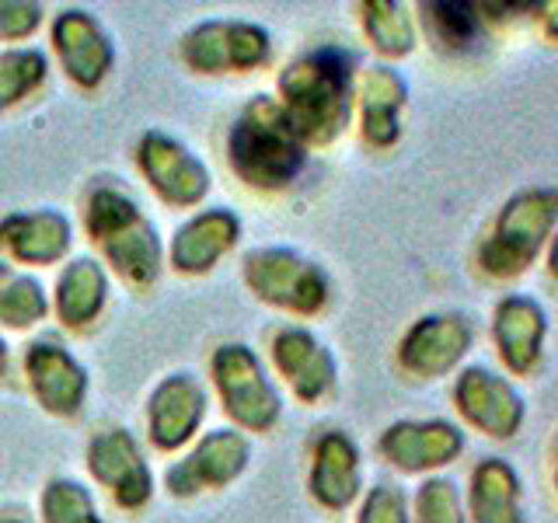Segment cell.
<instances>
[{"instance_id":"obj_1","label":"cell","mask_w":558,"mask_h":523,"mask_svg":"<svg viewBox=\"0 0 558 523\" xmlns=\"http://www.w3.org/2000/svg\"><path fill=\"white\" fill-rule=\"evenodd\" d=\"M555 227H558V188L555 185H531V188L513 192V196L496 209L485 238L478 241V252H475L478 269L488 279H496V283L520 279L541 258V252L548 248Z\"/></svg>"},{"instance_id":"obj_2","label":"cell","mask_w":558,"mask_h":523,"mask_svg":"<svg viewBox=\"0 0 558 523\" xmlns=\"http://www.w3.org/2000/svg\"><path fill=\"white\" fill-rule=\"evenodd\" d=\"M290 126L314 144L336 139L349 119V57L339 49L311 52L283 77Z\"/></svg>"},{"instance_id":"obj_3","label":"cell","mask_w":558,"mask_h":523,"mask_svg":"<svg viewBox=\"0 0 558 523\" xmlns=\"http://www.w3.org/2000/svg\"><path fill=\"white\" fill-rule=\"evenodd\" d=\"M231 150L238 171L248 174L255 185H283L304 165L293 126L266 101H258L252 115L238 122Z\"/></svg>"},{"instance_id":"obj_4","label":"cell","mask_w":558,"mask_h":523,"mask_svg":"<svg viewBox=\"0 0 558 523\" xmlns=\"http://www.w3.org/2000/svg\"><path fill=\"white\" fill-rule=\"evenodd\" d=\"M453 409L464 423L488 436V440H517L527 423V401L513 388V380L488 370V366H464L453 380Z\"/></svg>"},{"instance_id":"obj_5","label":"cell","mask_w":558,"mask_h":523,"mask_svg":"<svg viewBox=\"0 0 558 523\" xmlns=\"http://www.w3.org/2000/svg\"><path fill=\"white\" fill-rule=\"evenodd\" d=\"M471 342H475V328L464 314H429L405 331L398 345V363L418 380H436L468 356Z\"/></svg>"},{"instance_id":"obj_6","label":"cell","mask_w":558,"mask_h":523,"mask_svg":"<svg viewBox=\"0 0 558 523\" xmlns=\"http://www.w3.org/2000/svg\"><path fill=\"white\" fill-rule=\"evenodd\" d=\"M548 314L534 296L510 293L493 307V345L510 377H531L545 360Z\"/></svg>"},{"instance_id":"obj_7","label":"cell","mask_w":558,"mask_h":523,"mask_svg":"<svg viewBox=\"0 0 558 523\" xmlns=\"http://www.w3.org/2000/svg\"><path fill=\"white\" fill-rule=\"evenodd\" d=\"M464 450V433L447 418H426V423H395L380 436V453L395 467L418 475L453 464Z\"/></svg>"},{"instance_id":"obj_8","label":"cell","mask_w":558,"mask_h":523,"mask_svg":"<svg viewBox=\"0 0 558 523\" xmlns=\"http://www.w3.org/2000/svg\"><path fill=\"white\" fill-rule=\"evenodd\" d=\"M468 523H523V485L510 461L482 458L468 482Z\"/></svg>"},{"instance_id":"obj_9","label":"cell","mask_w":558,"mask_h":523,"mask_svg":"<svg viewBox=\"0 0 558 523\" xmlns=\"http://www.w3.org/2000/svg\"><path fill=\"white\" fill-rule=\"evenodd\" d=\"M252 279L255 287L262 290V296H272V301L287 304L293 311H318L328 301V283L325 276L307 266V262L283 255V252H272V255H258L252 258Z\"/></svg>"},{"instance_id":"obj_10","label":"cell","mask_w":558,"mask_h":523,"mask_svg":"<svg viewBox=\"0 0 558 523\" xmlns=\"http://www.w3.org/2000/svg\"><path fill=\"white\" fill-rule=\"evenodd\" d=\"M401 109H405V81L388 66H374L360 84V130L366 144L391 147L401 136Z\"/></svg>"},{"instance_id":"obj_11","label":"cell","mask_w":558,"mask_h":523,"mask_svg":"<svg viewBox=\"0 0 558 523\" xmlns=\"http://www.w3.org/2000/svg\"><path fill=\"white\" fill-rule=\"evenodd\" d=\"M314 499L325 502L328 510H342L360 492V453L353 440L342 433H328L314 453V475H311Z\"/></svg>"},{"instance_id":"obj_12","label":"cell","mask_w":558,"mask_h":523,"mask_svg":"<svg viewBox=\"0 0 558 523\" xmlns=\"http://www.w3.org/2000/svg\"><path fill=\"white\" fill-rule=\"evenodd\" d=\"M276 360L287 370L296 394L307 401L322 398L325 391H331V384H336V363H331V356L307 336V331H296V328L283 331V336L276 339Z\"/></svg>"},{"instance_id":"obj_13","label":"cell","mask_w":558,"mask_h":523,"mask_svg":"<svg viewBox=\"0 0 558 523\" xmlns=\"http://www.w3.org/2000/svg\"><path fill=\"white\" fill-rule=\"evenodd\" d=\"M423 25L429 32L433 46L444 52H471L482 42V8L464 4V0H429L418 8Z\"/></svg>"},{"instance_id":"obj_14","label":"cell","mask_w":558,"mask_h":523,"mask_svg":"<svg viewBox=\"0 0 558 523\" xmlns=\"http://www.w3.org/2000/svg\"><path fill=\"white\" fill-rule=\"evenodd\" d=\"M360 11H363V28L371 35V42L380 57L401 60L415 49L412 17L405 14L401 4H391V0H371V4H363Z\"/></svg>"},{"instance_id":"obj_15","label":"cell","mask_w":558,"mask_h":523,"mask_svg":"<svg viewBox=\"0 0 558 523\" xmlns=\"http://www.w3.org/2000/svg\"><path fill=\"white\" fill-rule=\"evenodd\" d=\"M150 139H154V147L161 150V154H154L147 147V168L154 174V185H161L174 199H192V192L185 188V174L189 179H203V171L192 165L182 150H174L168 139H157V136H150Z\"/></svg>"},{"instance_id":"obj_16","label":"cell","mask_w":558,"mask_h":523,"mask_svg":"<svg viewBox=\"0 0 558 523\" xmlns=\"http://www.w3.org/2000/svg\"><path fill=\"white\" fill-rule=\"evenodd\" d=\"M415 516L418 523H468L464 499L450 478H429L423 482L415 496Z\"/></svg>"},{"instance_id":"obj_17","label":"cell","mask_w":558,"mask_h":523,"mask_svg":"<svg viewBox=\"0 0 558 523\" xmlns=\"http://www.w3.org/2000/svg\"><path fill=\"white\" fill-rule=\"evenodd\" d=\"M43 74V60L25 52V57H4L0 60V105L14 101L17 95L32 87Z\"/></svg>"},{"instance_id":"obj_18","label":"cell","mask_w":558,"mask_h":523,"mask_svg":"<svg viewBox=\"0 0 558 523\" xmlns=\"http://www.w3.org/2000/svg\"><path fill=\"white\" fill-rule=\"evenodd\" d=\"M360 523H409V506L405 496L391 485H377L371 496H366Z\"/></svg>"},{"instance_id":"obj_19","label":"cell","mask_w":558,"mask_h":523,"mask_svg":"<svg viewBox=\"0 0 558 523\" xmlns=\"http://www.w3.org/2000/svg\"><path fill=\"white\" fill-rule=\"evenodd\" d=\"M534 17H537L541 32H545V39H548V42H558V0H548V4H537Z\"/></svg>"},{"instance_id":"obj_20","label":"cell","mask_w":558,"mask_h":523,"mask_svg":"<svg viewBox=\"0 0 558 523\" xmlns=\"http://www.w3.org/2000/svg\"><path fill=\"white\" fill-rule=\"evenodd\" d=\"M548 276L558 283V227H555V234L548 241Z\"/></svg>"},{"instance_id":"obj_21","label":"cell","mask_w":558,"mask_h":523,"mask_svg":"<svg viewBox=\"0 0 558 523\" xmlns=\"http://www.w3.org/2000/svg\"><path fill=\"white\" fill-rule=\"evenodd\" d=\"M551 482H555V492H558V440H555V458H551Z\"/></svg>"}]
</instances>
